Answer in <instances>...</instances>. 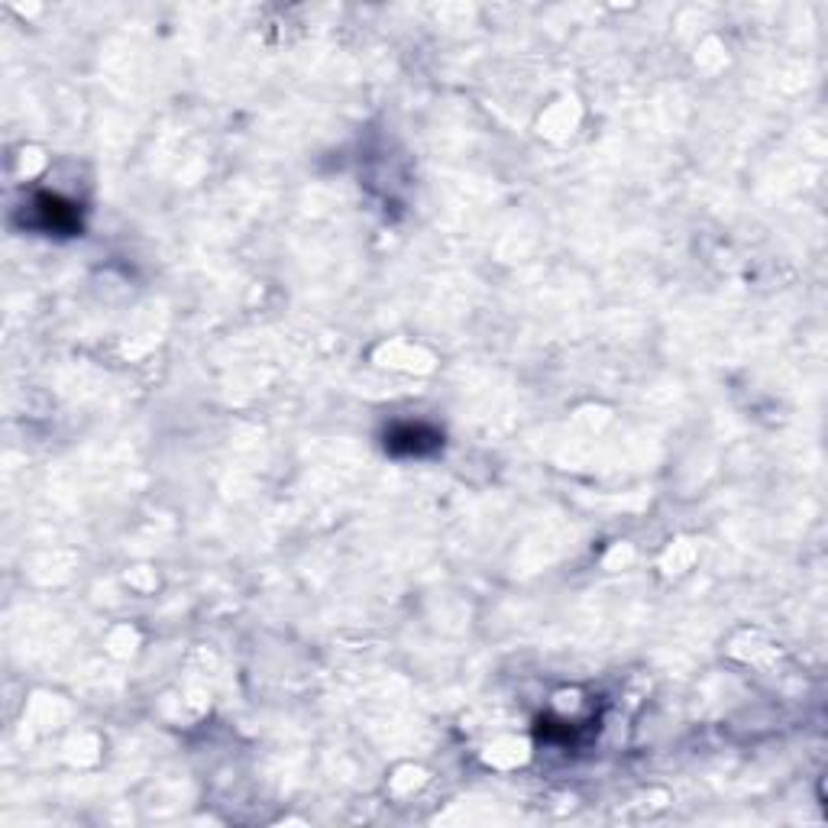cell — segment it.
<instances>
[{
	"label": "cell",
	"instance_id": "cell-1",
	"mask_svg": "<svg viewBox=\"0 0 828 828\" xmlns=\"http://www.w3.org/2000/svg\"><path fill=\"white\" fill-rule=\"evenodd\" d=\"M440 444H444L440 430H434L427 424H399L386 437V447L395 457H424V453H434Z\"/></svg>",
	"mask_w": 828,
	"mask_h": 828
}]
</instances>
